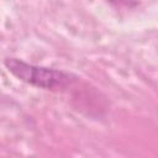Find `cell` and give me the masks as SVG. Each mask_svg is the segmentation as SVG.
<instances>
[{
	"label": "cell",
	"instance_id": "obj_1",
	"mask_svg": "<svg viewBox=\"0 0 158 158\" xmlns=\"http://www.w3.org/2000/svg\"><path fill=\"white\" fill-rule=\"evenodd\" d=\"M4 64L7 70L17 79L41 89L49 90L58 86H63L72 78L70 74L63 70L28 64L17 58H5Z\"/></svg>",
	"mask_w": 158,
	"mask_h": 158
}]
</instances>
